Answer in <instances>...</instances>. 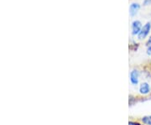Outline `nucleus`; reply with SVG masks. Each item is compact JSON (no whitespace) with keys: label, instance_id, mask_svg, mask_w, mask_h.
Returning a JSON list of instances; mask_svg holds the SVG:
<instances>
[{"label":"nucleus","instance_id":"obj_1","mask_svg":"<svg viewBox=\"0 0 151 125\" xmlns=\"http://www.w3.org/2000/svg\"><path fill=\"white\" fill-rule=\"evenodd\" d=\"M150 30L151 23L150 22H148V23H146L142 27V29H141L140 33H139V35H138V39H139V40H144V39H145L146 37L149 35Z\"/></svg>","mask_w":151,"mask_h":125},{"label":"nucleus","instance_id":"obj_4","mask_svg":"<svg viewBox=\"0 0 151 125\" xmlns=\"http://www.w3.org/2000/svg\"><path fill=\"white\" fill-rule=\"evenodd\" d=\"M142 24L139 20H134L132 23V34L138 36L142 29Z\"/></svg>","mask_w":151,"mask_h":125},{"label":"nucleus","instance_id":"obj_2","mask_svg":"<svg viewBox=\"0 0 151 125\" xmlns=\"http://www.w3.org/2000/svg\"><path fill=\"white\" fill-rule=\"evenodd\" d=\"M139 76H140V72L137 69H134L130 71L129 74V79L130 82L132 85L134 86H137L139 82Z\"/></svg>","mask_w":151,"mask_h":125},{"label":"nucleus","instance_id":"obj_5","mask_svg":"<svg viewBox=\"0 0 151 125\" xmlns=\"http://www.w3.org/2000/svg\"><path fill=\"white\" fill-rule=\"evenodd\" d=\"M140 9V5L138 3H133L131 4L129 7V14L131 16H134L137 14L138 11Z\"/></svg>","mask_w":151,"mask_h":125},{"label":"nucleus","instance_id":"obj_6","mask_svg":"<svg viewBox=\"0 0 151 125\" xmlns=\"http://www.w3.org/2000/svg\"><path fill=\"white\" fill-rule=\"evenodd\" d=\"M141 122L145 125H151V115H145L141 118Z\"/></svg>","mask_w":151,"mask_h":125},{"label":"nucleus","instance_id":"obj_11","mask_svg":"<svg viewBox=\"0 0 151 125\" xmlns=\"http://www.w3.org/2000/svg\"><path fill=\"white\" fill-rule=\"evenodd\" d=\"M150 98H151V93H150Z\"/></svg>","mask_w":151,"mask_h":125},{"label":"nucleus","instance_id":"obj_7","mask_svg":"<svg viewBox=\"0 0 151 125\" xmlns=\"http://www.w3.org/2000/svg\"><path fill=\"white\" fill-rule=\"evenodd\" d=\"M129 125H142L139 124V122H135V121H129Z\"/></svg>","mask_w":151,"mask_h":125},{"label":"nucleus","instance_id":"obj_8","mask_svg":"<svg viewBox=\"0 0 151 125\" xmlns=\"http://www.w3.org/2000/svg\"><path fill=\"white\" fill-rule=\"evenodd\" d=\"M146 53H147V55H151V45H150V46H148V47H147Z\"/></svg>","mask_w":151,"mask_h":125},{"label":"nucleus","instance_id":"obj_10","mask_svg":"<svg viewBox=\"0 0 151 125\" xmlns=\"http://www.w3.org/2000/svg\"><path fill=\"white\" fill-rule=\"evenodd\" d=\"M151 45V36L150 38L148 39V40H147V42H146V46L148 47V46H150Z\"/></svg>","mask_w":151,"mask_h":125},{"label":"nucleus","instance_id":"obj_9","mask_svg":"<svg viewBox=\"0 0 151 125\" xmlns=\"http://www.w3.org/2000/svg\"><path fill=\"white\" fill-rule=\"evenodd\" d=\"M151 4V0H145L144 1V5L147 6V5H150Z\"/></svg>","mask_w":151,"mask_h":125},{"label":"nucleus","instance_id":"obj_3","mask_svg":"<svg viewBox=\"0 0 151 125\" xmlns=\"http://www.w3.org/2000/svg\"><path fill=\"white\" fill-rule=\"evenodd\" d=\"M139 94L143 95V96H147L151 93V87L150 85L148 82H142L139 88Z\"/></svg>","mask_w":151,"mask_h":125}]
</instances>
